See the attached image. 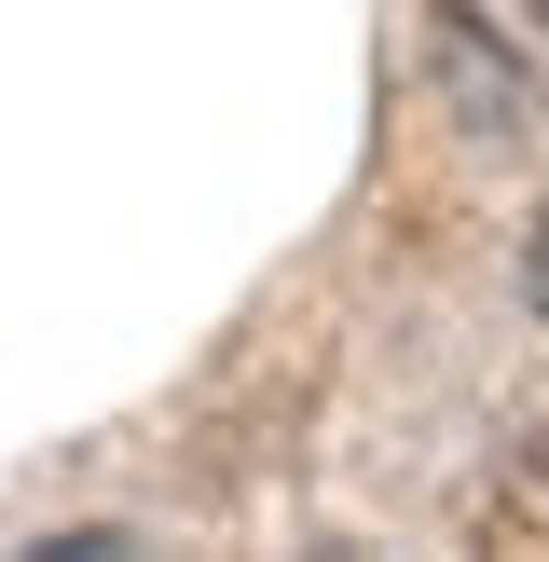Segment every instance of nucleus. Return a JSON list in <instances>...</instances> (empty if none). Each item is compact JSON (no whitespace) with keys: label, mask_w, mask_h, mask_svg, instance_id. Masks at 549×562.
Wrapping results in <instances>:
<instances>
[{"label":"nucleus","mask_w":549,"mask_h":562,"mask_svg":"<svg viewBox=\"0 0 549 562\" xmlns=\"http://www.w3.org/2000/svg\"><path fill=\"white\" fill-rule=\"evenodd\" d=\"M426 69H439V97L467 110V124H522V69H508V42H481V14H439L426 27Z\"/></svg>","instance_id":"obj_1"},{"label":"nucleus","mask_w":549,"mask_h":562,"mask_svg":"<svg viewBox=\"0 0 549 562\" xmlns=\"http://www.w3.org/2000/svg\"><path fill=\"white\" fill-rule=\"evenodd\" d=\"M522 289H536V316H549V220H536V247H522Z\"/></svg>","instance_id":"obj_2"}]
</instances>
